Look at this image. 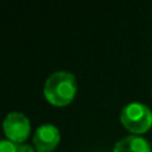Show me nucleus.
I'll use <instances>...</instances> for the list:
<instances>
[{"mask_svg": "<svg viewBox=\"0 0 152 152\" xmlns=\"http://www.w3.org/2000/svg\"><path fill=\"white\" fill-rule=\"evenodd\" d=\"M3 131L8 140L15 144H23L31 134V121L23 112L12 111L3 120Z\"/></svg>", "mask_w": 152, "mask_h": 152, "instance_id": "nucleus-3", "label": "nucleus"}, {"mask_svg": "<svg viewBox=\"0 0 152 152\" xmlns=\"http://www.w3.org/2000/svg\"><path fill=\"white\" fill-rule=\"evenodd\" d=\"M32 140L37 152H52L60 143V131L55 124H42L36 128Z\"/></svg>", "mask_w": 152, "mask_h": 152, "instance_id": "nucleus-4", "label": "nucleus"}, {"mask_svg": "<svg viewBox=\"0 0 152 152\" xmlns=\"http://www.w3.org/2000/svg\"><path fill=\"white\" fill-rule=\"evenodd\" d=\"M18 152H37V151L32 145L23 143V144H18Z\"/></svg>", "mask_w": 152, "mask_h": 152, "instance_id": "nucleus-7", "label": "nucleus"}, {"mask_svg": "<svg viewBox=\"0 0 152 152\" xmlns=\"http://www.w3.org/2000/svg\"><path fill=\"white\" fill-rule=\"evenodd\" d=\"M0 152H18V144L8 139H0Z\"/></svg>", "mask_w": 152, "mask_h": 152, "instance_id": "nucleus-6", "label": "nucleus"}, {"mask_svg": "<svg viewBox=\"0 0 152 152\" xmlns=\"http://www.w3.org/2000/svg\"><path fill=\"white\" fill-rule=\"evenodd\" d=\"M43 92L48 103L55 107H64L75 99L77 92V80L72 72L63 69L55 71L47 77Z\"/></svg>", "mask_w": 152, "mask_h": 152, "instance_id": "nucleus-1", "label": "nucleus"}, {"mask_svg": "<svg viewBox=\"0 0 152 152\" xmlns=\"http://www.w3.org/2000/svg\"><path fill=\"white\" fill-rule=\"evenodd\" d=\"M112 152H152V147L145 137L128 135L115 143Z\"/></svg>", "mask_w": 152, "mask_h": 152, "instance_id": "nucleus-5", "label": "nucleus"}, {"mask_svg": "<svg viewBox=\"0 0 152 152\" xmlns=\"http://www.w3.org/2000/svg\"><path fill=\"white\" fill-rule=\"evenodd\" d=\"M120 123L132 135L145 134L152 127V111L148 105L139 102L128 103L120 112Z\"/></svg>", "mask_w": 152, "mask_h": 152, "instance_id": "nucleus-2", "label": "nucleus"}]
</instances>
